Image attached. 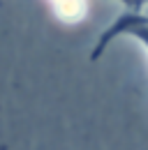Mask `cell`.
<instances>
[{
  "instance_id": "6da1fadb",
  "label": "cell",
  "mask_w": 148,
  "mask_h": 150,
  "mask_svg": "<svg viewBox=\"0 0 148 150\" xmlns=\"http://www.w3.org/2000/svg\"><path fill=\"white\" fill-rule=\"evenodd\" d=\"M120 37L134 39L139 46L146 49V53H148V12H123V14H118L100 33L97 42L92 44L90 56H88L90 62H97L100 58L107 53V49Z\"/></svg>"
},
{
  "instance_id": "7a4b0ae2",
  "label": "cell",
  "mask_w": 148,
  "mask_h": 150,
  "mask_svg": "<svg viewBox=\"0 0 148 150\" xmlns=\"http://www.w3.org/2000/svg\"><path fill=\"white\" fill-rule=\"evenodd\" d=\"M116 2H120V5L125 7V12H132V9H137V0H116Z\"/></svg>"
},
{
  "instance_id": "3957f363",
  "label": "cell",
  "mask_w": 148,
  "mask_h": 150,
  "mask_svg": "<svg viewBox=\"0 0 148 150\" xmlns=\"http://www.w3.org/2000/svg\"><path fill=\"white\" fill-rule=\"evenodd\" d=\"M132 12H148V0H137V9Z\"/></svg>"
},
{
  "instance_id": "277c9868",
  "label": "cell",
  "mask_w": 148,
  "mask_h": 150,
  "mask_svg": "<svg viewBox=\"0 0 148 150\" xmlns=\"http://www.w3.org/2000/svg\"><path fill=\"white\" fill-rule=\"evenodd\" d=\"M0 150H5V146H0Z\"/></svg>"
}]
</instances>
